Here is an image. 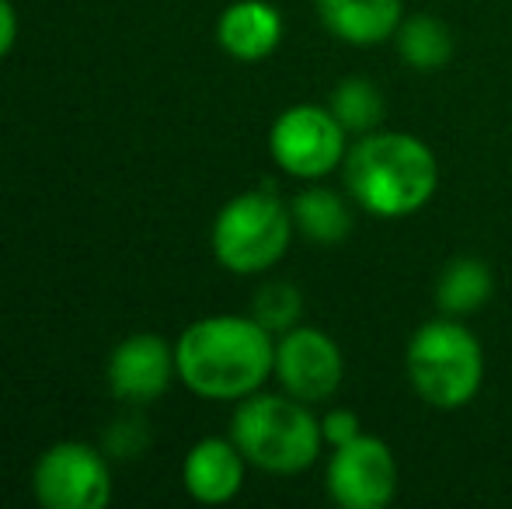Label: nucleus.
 I'll use <instances>...</instances> for the list:
<instances>
[{
	"instance_id": "obj_12",
	"label": "nucleus",
	"mask_w": 512,
	"mask_h": 509,
	"mask_svg": "<svg viewBox=\"0 0 512 509\" xmlns=\"http://www.w3.org/2000/svg\"><path fill=\"white\" fill-rule=\"evenodd\" d=\"M283 39V14L269 0H234L216 21V42L241 63H258L276 53Z\"/></svg>"
},
{
	"instance_id": "obj_13",
	"label": "nucleus",
	"mask_w": 512,
	"mask_h": 509,
	"mask_svg": "<svg viewBox=\"0 0 512 509\" xmlns=\"http://www.w3.org/2000/svg\"><path fill=\"white\" fill-rule=\"evenodd\" d=\"M317 14L338 42L380 46L405 21V0H317Z\"/></svg>"
},
{
	"instance_id": "obj_20",
	"label": "nucleus",
	"mask_w": 512,
	"mask_h": 509,
	"mask_svg": "<svg viewBox=\"0 0 512 509\" xmlns=\"http://www.w3.org/2000/svg\"><path fill=\"white\" fill-rule=\"evenodd\" d=\"M14 35H18V18H14L11 0H0V60L11 53Z\"/></svg>"
},
{
	"instance_id": "obj_10",
	"label": "nucleus",
	"mask_w": 512,
	"mask_h": 509,
	"mask_svg": "<svg viewBox=\"0 0 512 509\" xmlns=\"http://www.w3.org/2000/svg\"><path fill=\"white\" fill-rule=\"evenodd\" d=\"M175 374V349H168L161 335L150 332L122 339L108 360V387L115 391V398L136 401V405L161 398Z\"/></svg>"
},
{
	"instance_id": "obj_14",
	"label": "nucleus",
	"mask_w": 512,
	"mask_h": 509,
	"mask_svg": "<svg viewBox=\"0 0 512 509\" xmlns=\"http://www.w3.org/2000/svg\"><path fill=\"white\" fill-rule=\"evenodd\" d=\"M352 199L342 196L335 189H304L297 199L290 203L293 213V227L304 234L314 245H342L352 234Z\"/></svg>"
},
{
	"instance_id": "obj_8",
	"label": "nucleus",
	"mask_w": 512,
	"mask_h": 509,
	"mask_svg": "<svg viewBox=\"0 0 512 509\" xmlns=\"http://www.w3.org/2000/svg\"><path fill=\"white\" fill-rule=\"evenodd\" d=\"M328 496L342 509H384L398 496V457L380 436L335 447L328 461Z\"/></svg>"
},
{
	"instance_id": "obj_2",
	"label": "nucleus",
	"mask_w": 512,
	"mask_h": 509,
	"mask_svg": "<svg viewBox=\"0 0 512 509\" xmlns=\"http://www.w3.org/2000/svg\"><path fill=\"white\" fill-rule=\"evenodd\" d=\"M345 192L380 220H401L425 210L439 189V161L425 140L398 129H373L349 147L342 161Z\"/></svg>"
},
{
	"instance_id": "obj_19",
	"label": "nucleus",
	"mask_w": 512,
	"mask_h": 509,
	"mask_svg": "<svg viewBox=\"0 0 512 509\" xmlns=\"http://www.w3.org/2000/svg\"><path fill=\"white\" fill-rule=\"evenodd\" d=\"M321 433H324V443H331V450H335V447H345V443L359 440V436H363V422H359V415L352 412V408H331L321 419Z\"/></svg>"
},
{
	"instance_id": "obj_1",
	"label": "nucleus",
	"mask_w": 512,
	"mask_h": 509,
	"mask_svg": "<svg viewBox=\"0 0 512 509\" xmlns=\"http://www.w3.org/2000/svg\"><path fill=\"white\" fill-rule=\"evenodd\" d=\"M175 370L199 398H248L276 374V339L258 318H203L178 339Z\"/></svg>"
},
{
	"instance_id": "obj_6",
	"label": "nucleus",
	"mask_w": 512,
	"mask_h": 509,
	"mask_svg": "<svg viewBox=\"0 0 512 509\" xmlns=\"http://www.w3.org/2000/svg\"><path fill=\"white\" fill-rule=\"evenodd\" d=\"M269 150L286 175L317 182L342 168L349 154V133L328 105H293L272 123Z\"/></svg>"
},
{
	"instance_id": "obj_5",
	"label": "nucleus",
	"mask_w": 512,
	"mask_h": 509,
	"mask_svg": "<svg viewBox=\"0 0 512 509\" xmlns=\"http://www.w3.org/2000/svg\"><path fill=\"white\" fill-rule=\"evenodd\" d=\"M293 213L272 189L234 196L213 220V255L237 276H258L286 255L293 241Z\"/></svg>"
},
{
	"instance_id": "obj_7",
	"label": "nucleus",
	"mask_w": 512,
	"mask_h": 509,
	"mask_svg": "<svg viewBox=\"0 0 512 509\" xmlns=\"http://www.w3.org/2000/svg\"><path fill=\"white\" fill-rule=\"evenodd\" d=\"M35 499L46 509H102L112 499L105 457L88 443H56L35 464Z\"/></svg>"
},
{
	"instance_id": "obj_9",
	"label": "nucleus",
	"mask_w": 512,
	"mask_h": 509,
	"mask_svg": "<svg viewBox=\"0 0 512 509\" xmlns=\"http://www.w3.org/2000/svg\"><path fill=\"white\" fill-rule=\"evenodd\" d=\"M276 377L286 394L317 405L342 387L345 360L338 342L321 328H290L276 339Z\"/></svg>"
},
{
	"instance_id": "obj_11",
	"label": "nucleus",
	"mask_w": 512,
	"mask_h": 509,
	"mask_svg": "<svg viewBox=\"0 0 512 509\" xmlns=\"http://www.w3.org/2000/svg\"><path fill=\"white\" fill-rule=\"evenodd\" d=\"M244 454L234 440L209 436L189 450L182 468V482L192 499L206 506H223L241 492L244 485Z\"/></svg>"
},
{
	"instance_id": "obj_4",
	"label": "nucleus",
	"mask_w": 512,
	"mask_h": 509,
	"mask_svg": "<svg viewBox=\"0 0 512 509\" xmlns=\"http://www.w3.org/2000/svg\"><path fill=\"white\" fill-rule=\"evenodd\" d=\"M405 370L411 391L432 408H464L478 398L485 381V349L460 318H432L408 339Z\"/></svg>"
},
{
	"instance_id": "obj_3",
	"label": "nucleus",
	"mask_w": 512,
	"mask_h": 509,
	"mask_svg": "<svg viewBox=\"0 0 512 509\" xmlns=\"http://www.w3.org/2000/svg\"><path fill=\"white\" fill-rule=\"evenodd\" d=\"M230 440L244 461L272 475H297L321 457L324 433L307 401L293 394H248L241 398L230 426Z\"/></svg>"
},
{
	"instance_id": "obj_15",
	"label": "nucleus",
	"mask_w": 512,
	"mask_h": 509,
	"mask_svg": "<svg viewBox=\"0 0 512 509\" xmlns=\"http://www.w3.org/2000/svg\"><path fill=\"white\" fill-rule=\"evenodd\" d=\"M495 293V276L488 262L474 255H460L446 262V269L436 279V307L439 314L450 318H467V314L481 311Z\"/></svg>"
},
{
	"instance_id": "obj_16",
	"label": "nucleus",
	"mask_w": 512,
	"mask_h": 509,
	"mask_svg": "<svg viewBox=\"0 0 512 509\" xmlns=\"http://www.w3.org/2000/svg\"><path fill=\"white\" fill-rule=\"evenodd\" d=\"M401 60L418 74H436L453 56V28L436 14H411L394 32Z\"/></svg>"
},
{
	"instance_id": "obj_17",
	"label": "nucleus",
	"mask_w": 512,
	"mask_h": 509,
	"mask_svg": "<svg viewBox=\"0 0 512 509\" xmlns=\"http://www.w3.org/2000/svg\"><path fill=\"white\" fill-rule=\"evenodd\" d=\"M328 109L335 112V119L345 126V133H373V129H380L387 116V105H384V95H380V88L373 81H366V77H345V81L335 84V91H331V102Z\"/></svg>"
},
{
	"instance_id": "obj_18",
	"label": "nucleus",
	"mask_w": 512,
	"mask_h": 509,
	"mask_svg": "<svg viewBox=\"0 0 512 509\" xmlns=\"http://www.w3.org/2000/svg\"><path fill=\"white\" fill-rule=\"evenodd\" d=\"M255 318L269 328L272 335H283L290 328H297L300 314H304V297L293 283L286 279H276V283H265L262 290L255 293V304H251Z\"/></svg>"
}]
</instances>
